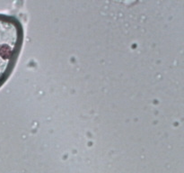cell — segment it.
I'll use <instances>...</instances> for the list:
<instances>
[{"instance_id": "obj_1", "label": "cell", "mask_w": 184, "mask_h": 173, "mask_svg": "<svg viewBox=\"0 0 184 173\" xmlns=\"http://www.w3.org/2000/svg\"><path fill=\"white\" fill-rule=\"evenodd\" d=\"M24 41V29L15 15L0 14V88L12 75Z\"/></svg>"}]
</instances>
